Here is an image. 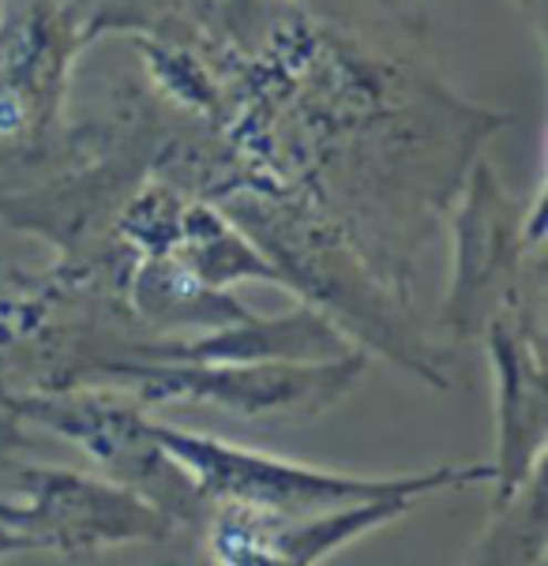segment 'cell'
<instances>
[{"label":"cell","instance_id":"obj_3","mask_svg":"<svg viewBox=\"0 0 548 566\" xmlns=\"http://www.w3.org/2000/svg\"><path fill=\"white\" fill-rule=\"evenodd\" d=\"M19 417L56 431L99 462L102 476L151 506H158L177 530H196L210 514L192 476L169 458V450L158 443L155 420H147L139 406L128 398H117V390H69V395H38L12 401Z\"/></svg>","mask_w":548,"mask_h":566},{"label":"cell","instance_id":"obj_1","mask_svg":"<svg viewBox=\"0 0 548 566\" xmlns=\"http://www.w3.org/2000/svg\"><path fill=\"white\" fill-rule=\"evenodd\" d=\"M158 443L192 476L210 506H245L263 514H323L376 499H425L455 488L493 484V465H440L425 473L361 476L290 462L252 447H237L204 431L173 428L155 420Z\"/></svg>","mask_w":548,"mask_h":566},{"label":"cell","instance_id":"obj_4","mask_svg":"<svg viewBox=\"0 0 548 566\" xmlns=\"http://www.w3.org/2000/svg\"><path fill=\"white\" fill-rule=\"evenodd\" d=\"M143 406L199 401L245 420H304L323 412L358 379L361 357L323 364H110Z\"/></svg>","mask_w":548,"mask_h":566},{"label":"cell","instance_id":"obj_6","mask_svg":"<svg viewBox=\"0 0 548 566\" xmlns=\"http://www.w3.org/2000/svg\"><path fill=\"white\" fill-rule=\"evenodd\" d=\"M496 368H499V431L493 465V503H504L518 488L541 473L545 458V382L537 353L523 338L496 326Z\"/></svg>","mask_w":548,"mask_h":566},{"label":"cell","instance_id":"obj_2","mask_svg":"<svg viewBox=\"0 0 548 566\" xmlns=\"http://www.w3.org/2000/svg\"><path fill=\"white\" fill-rule=\"evenodd\" d=\"M0 530L27 552H105L158 544L177 533L158 506L105 476L61 465H19L0 481Z\"/></svg>","mask_w":548,"mask_h":566},{"label":"cell","instance_id":"obj_7","mask_svg":"<svg viewBox=\"0 0 548 566\" xmlns=\"http://www.w3.org/2000/svg\"><path fill=\"white\" fill-rule=\"evenodd\" d=\"M548 548V511H545V476L530 481L493 503L485 533L477 536L466 566H545Z\"/></svg>","mask_w":548,"mask_h":566},{"label":"cell","instance_id":"obj_5","mask_svg":"<svg viewBox=\"0 0 548 566\" xmlns=\"http://www.w3.org/2000/svg\"><path fill=\"white\" fill-rule=\"evenodd\" d=\"M413 499H376L323 514H263L210 506L199 525L210 566H320L361 536L399 522Z\"/></svg>","mask_w":548,"mask_h":566}]
</instances>
